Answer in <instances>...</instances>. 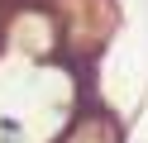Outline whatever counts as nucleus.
Wrapping results in <instances>:
<instances>
[{"mask_svg":"<svg viewBox=\"0 0 148 143\" xmlns=\"http://www.w3.org/2000/svg\"><path fill=\"white\" fill-rule=\"evenodd\" d=\"M67 143H119V129L110 119H81L77 129L67 133Z\"/></svg>","mask_w":148,"mask_h":143,"instance_id":"nucleus-1","label":"nucleus"}]
</instances>
